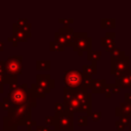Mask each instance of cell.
<instances>
[{"instance_id":"cell-20","label":"cell","mask_w":131,"mask_h":131,"mask_svg":"<svg viewBox=\"0 0 131 131\" xmlns=\"http://www.w3.org/2000/svg\"><path fill=\"white\" fill-rule=\"evenodd\" d=\"M54 39H55V42H56V43L62 45L63 47H70V46H72L71 43H70V41H69L62 34H60L59 32H56V33L54 34Z\"/></svg>"},{"instance_id":"cell-47","label":"cell","mask_w":131,"mask_h":131,"mask_svg":"<svg viewBox=\"0 0 131 131\" xmlns=\"http://www.w3.org/2000/svg\"><path fill=\"white\" fill-rule=\"evenodd\" d=\"M129 131H131V126H130V127H129Z\"/></svg>"},{"instance_id":"cell-25","label":"cell","mask_w":131,"mask_h":131,"mask_svg":"<svg viewBox=\"0 0 131 131\" xmlns=\"http://www.w3.org/2000/svg\"><path fill=\"white\" fill-rule=\"evenodd\" d=\"M75 98V94H74V89H70L64 87L63 89V100H69Z\"/></svg>"},{"instance_id":"cell-12","label":"cell","mask_w":131,"mask_h":131,"mask_svg":"<svg viewBox=\"0 0 131 131\" xmlns=\"http://www.w3.org/2000/svg\"><path fill=\"white\" fill-rule=\"evenodd\" d=\"M63 106H64V110H67L68 112L74 114V113H78L79 112V108H80V102L76 99V98H72V99H69V100H63Z\"/></svg>"},{"instance_id":"cell-16","label":"cell","mask_w":131,"mask_h":131,"mask_svg":"<svg viewBox=\"0 0 131 131\" xmlns=\"http://www.w3.org/2000/svg\"><path fill=\"white\" fill-rule=\"evenodd\" d=\"M17 127H18V125L16 124V122L14 120H12L10 117L5 116L3 118V128H4V130H8V131L16 130Z\"/></svg>"},{"instance_id":"cell-5","label":"cell","mask_w":131,"mask_h":131,"mask_svg":"<svg viewBox=\"0 0 131 131\" xmlns=\"http://www.w3.org/2000/svg\"><path fill=\"white\" fill-rule=\"evenodd\" d=\"M54 130H70L74 129V116L72 113L63 110L59 114L54 115Z\"/></svg>"},{"instance_id":"cell-37","label":"cell","mask_w":131,"mask_h":131,"mask_svg":"<svg viewBox=\"0 0 131 131\" xmlns=\"http://www.w3.org/2000/svg\"><path fill=\"white\" fill-rule=\"evenodd\" d=\"M115 125H116L117 130H119V131H121V130H123V129L126 128V125H124V124H123L122 122H120V121H116V122H115Z\"/></svg>"},{"instance_id":"cell-21","label":"cell","mask_w":131,"mask_h":131,"mask_svg":"<svg viewBox=\"0 0 131 131\" xmlns=\"http://www.w3.org/2000/svg\"><path fill=\"white\" fill-rule=\"evenodd\" d=\"M101 58V52L97 50H90L87 52V59L90 61H98Z\"/></svg>"},{"instance_id":"cell-32","label":"cell","mask_w":131,"mask_h":131,"mask_svg":"<svg viewBox=\"0 0 131 131\" xmlns=\"http://www.w3.org/2000/svg\"><path fill=\"white\" fill-rule=\"evenodd\" d=\"M58 21L61 25H63V27H70L69 25L72 24V23H74V19L73 18H59Z\"/></svg>"},{"instance_id":"cell-10","label":"cell","mask_w":131,"mask_h":131,"mask_svg":"<svg viewBox=\"0 0 131 131\" xmlns=\"http://www.w3.org/2000/svg\"><path fill=\"white\" fill-rule=\"evenodd\" d=\"M115 37H116V34L114 32H106V35L100 39L101 46L104 47L108 52L113 48H115Z\"/></svg>"},{"instance_id":"cell-9","label":"cell","mask_w":131,"mask_h":131,"mask_svg":"<svg viewBox=\"0 0 131 131\" xmlns=\"http://www.w3.org/2000/svg\"><path fill=\"white\" fill-rule=\"evenodd\" d=\"M74 94H75V98L80 102V103H91V99H92V94L90 92H88L86 89L80 88V89H74Z\"/></svg>"},{"instance_id":"cell-13","label":"cell","mask_w":131,"mask_h":131,"mask_svg":"<svg viewBox=\"0 0 131 131\" xmlns=\"http://www.w3.org/2000/svg\"><path fill=\"white\" fill-rule=\"evenodd\" d=\"M116 116L117 117H121V116H128L131 117V103H127V102H121L120 106H117L115 110Z\"/></svg>"},{"instance_id":"cell-36","label":"cell","mask_w":131,"mask_h":131,"mask_svg":"<svg viewBox=\"0 0 131 131\" xmlns=\"http://www.w3.org/2000/svg\"><path fill=\"white\" fill-rule=\"evenodd\" d=\"M129 118L130 117H128V116H121V117H119V121L122 122L124 125L128 126L129 125Z\"/></svg>"},{"instance_id":"cell-7","label":"cell","mask_w":131,"mask_h":131,"mask_svg":"<svg viewBox=\"0 0 131 131\" xmlns=\"http://www.w3.org/2000/svg\"><path fill=\"white\" fill-rule=\"evenodd\" d=\"M83 73L77 70H70L64 72V84L70 89H80L83 83Z\"/></svg>"},{"instance_id":"cell-40","label":"cell","mask_w":131,"mask_h":131,"mask_svg":"<svg viewBox=\"0 0 131 131\" xmlns=\"http://www.w3.org/2000/svg\"><path fill=\"white\" fill-rule=\"evenodd\" d=\"M124 98H125V102L131 103V93L130 92H126L124 94Z\"/></svg>"},{"instance_id":"cell-27","label":"cell","mask_w":131,"mask_h":131,"mask_svg":"<svg viewBox=\"0 0 131 131\" xmlns=\"http://www.w3.org/2000/svg\"><path fill=\"white\" fill-rule=\"evenodd\" d=\"M49 46H50V50L51 51H63V46L56 43L55 41H51L49 43Z\"/></svg>"},{"instance_id":"cell-2","label":"cell","mask_w":131,"mask_h":131,"mask_svg":"<svg viewBox=\"0 0 131 131\" xmlns=\"http://www.w3.org/2000/svg\"><path fill=\"white\" fill-rule=\"evenodd\" d=\"M32 106L29 103H25L17 106H12L8 111V117H10L12 120L16 122V124L19 126H28L32 122Z\"/></svg>"},{"instance_id":"cell-39","label":"cell","mask_w":131,"mask_h":131,"mask_svg":"<svg viewBox=\"0 0 131 131\" xmlns=\"http://www.w3.org/2000/svg\"><path fill=\"white\" fill-rule=\"evenodd\" d=\"M27 24H29V23H28V20H27L26 18H19V19L17 20V25H18L20 28H23V27L26 26Z\"/></svg>"},{"instance_id":"cell-28","label":"cell","mask_w":131,"mask_h":131,"mask_svg":"<svg viewBox=\"0 0 131 131\" xmlns=\"http://www.w3.org/2000/svg\"><path fill=\"white\" fill-rule=\"evenodd\" d=\"M0 106H1L2 108L6 110V111H9V110L12 107V105H11V103H10V101H9V99H8L7 97H5L2 102H0Z\"/></svg>"},{"instance_id":"cell-24","label":"cell","mask_w":131,"mask_h":131,"mask_svg":"<svg viewBox=\"0 0 131 131\" xmlns=\"http://www.w3.org/2000/svg\"><path fill=\"white\" fill-rule=\"evenodd\" d=\"M110 52H111V56H112V57H115V58H120V57H122V56L125 55V51L121 50L119 47L113 48Z\"/></svg>"},{"instance_id":"cell-19","label":"cell","mask_w":131,"mask_h":131,"mask_svg":"<svg viewBox=\"0 0 131 131\" xmlns=\"http://www.w3.org/2000/svg\"><path fill=\"white\" fill-rule=\"evenodd\" d=\"M82 73L86 76H92L96 74V62L92 61L90 64H84L82 67Z\"/></svg>"},{"instance_id":"cell-38","label":"cell","mask_w":131,"mask_h":131,"mask_svg":"<svg viewBox=\"0 0 131 131\" xmlns=\"http://www.w3.org/2000/svg\"><path fill=\"white\" fill-rule=\"evenodd\" d=\"M104 94H105V96L106 97H111L112 96V90H111V87H110V84L107 83V85H106V87H105V90H104V92H103Z\"/></svg>"},{"instance_id":"cell-41","label":"cell","mask_w":131,"mask_h":131,"mask_svg":"<svg viewBox=\"0 0 131 131\" xmlns=\"http://www.w3.org/2000/svg\"><path fill=\"white\" fill-rule=\"evenodd\" d=\"M7 40H8L9 42H11V43H12V45H13L14 47H16V46H17V40L15 39V37H13V36L11 37V36H10V37H8V38H7Z\"/></svg>"},{"instance_id":"cell-1","label":"cell","mask_w":131,"mask_h":131,"mask_svg":"<svg viewBox=\"0 0 131 131\" xmlns=\"http://www.w3.org/2000/svg\"><path fill=\"white\" fill-rule=\"evenodd\" d=\"M7 98L9 99L12 106L21 105L25 103H29L32 107L36 106V97L33 94L31 88H28L26 83L18 85L14 89H9Z\"/></svg>"},{"instance_id":"cell-14","label":"cell","mask_w":131,"mask_h":131,"mask_svg":"<svg viewBox=\"0 0 131 131\" xmlns=\"http://www.w3.org/2000/svg\"><path fill=\"white\" fill-rule=\"evenodd\" d=\"M106 85H107V82L105 79H96V80H94L91 91H92V93H102V92H104Z\"/></svg>"},{"instance_id":"cell-23","label":"cell","mask_w":131,"mask_h":131,"mask_svg":"<svg viewBox=\"0 0 131 131\" xmlns=\"http://www.w3.org/2000/svg\"><path fill=\"white\" fill-rule=\"evenodd\" d=\"M36 69L39 71H48L50 69V61L49 60H37L36 61Z\"/></svg>"},{"instance_id":"cell-42","label":"cell","mask_w":131,"mask_h":131,"mask_svg":"<svg viewBox=\"0 0 131 131\" xmlns=\"http://www.w3.org/2000/svg\"><path fill=\"white\" fill-rule=\"evenodd\" d=\"M0 74H5V61L0 60Z\"/></svg>"},{"instance_id":"cell-8","label":"cell","mask_w":131,"mask_h":131,"mask_svg":"<svg viewBox=\"0 0 131 131\" xmlns=\"http://www.w3.org/2000/svg\"><path fill=\"white\" fill-rule=\"evenodd\" d=\"M54 79H51L48 74L46 75H36V84L39 85L41 88L50 92L51 89L54 88Z\"/></svg>"},{"instance_id":"cell-44","label":"cell","mask_w":131,"mask_h":131,"mask_svg":"<svg viewBox=\"0 0 131 131\" xmlns=\"http://www.w3.org/2000/svg\"><path fill=\"white\" fill-rule=\"evenodd\" d=\"M27 131H35V129H33V128H31L30 126H27Z\"/></svg>"},{"instance_id":"cell-33","label":"cell","mask_w":131,"mask_h":131,"mask_svg":"<svg viewBox=\"0 0 131 131\" xmlns=\"http://www.w3.org/2000/svg\"><path fill=\"white\" fill-rule=\"evenodd\" d=\"M45 123L49 127H54V116H47V117H45Z\"/></svg>"},{"instance_id":"cell-29","label":"cell","mask_w":131,"mask_h":131,"mask_svg":"<svg viewBox=\"0 0 131 131\" xmlns=\"http://www.w3.org/2000/svg\"><path fill=\"white\" fill-rule=\"evenodd\" d=\"M88 118L87 116H80L78 118V126H87Z\"/></svg>"},{"instance_id":"cell-30","label":"cell","mask_w":131,"mask_h":131,"mask_svg":"<svg viewBox=\"0 0 131 131\" xmlns=\"http://www.w3.org/2000/svg\"><path fill=\"white\" fill-rule=\"evenodd\" d=\"M64 110L63 103L61 102H55L54 103V114H59Z\"/></svg>"},{"instance_id":"cell-3","label":"cell","mask_w":131,"mask_h":131,"mask_svg":"<svg viewBox=\"0 0 131 131\" xmlns=\"http://www.w3.org/2000/svg\"><path fill=\"white\" fill-rule=\"evenodd\" d=\"M73 42H74V51L78 52L80 56H82L84 51H90L91 45H92V38L87 35L85 32H79L74 33L73 36Z\"/></svg>"},{"instance_id":"cell-45","label":"cell","mask_w":131,"mask_h":131,"mask_svg":"<svg viewBox=\"0 0 131 131\" xmlns=\"http://www.w3.org/2000/svg\"><path fill=\"white\" fill-rule=\"evenodd\" d=\"M3 91H4V89H3V85L0 84V93H3Z\"/></svg>"},{"instance_id":"cell-6","label":"cell","mask_w":131,"mask_h":131,"mask_svg":"<svg viewBox=\"0 0 131 131\" xmlns=\"http://www.w3.org/2000/svg\"><path fill=\"white\" fill-rule=\"evenodd\" d=\"M129 60L130 57L128 55H124L120 58L111 57V73L114 74L116 78L126 75L129 72Z\"/></svg>"},{"instance_id":"cell-15","label":"cell","mask_w":131,"mask_h":131,"mask_svg":"<svg viewBox=\"0 0 131 131\" xmlns=\"http://www.w3.org/2000/svg\"><path fill=\"white\" fill-rule=\"evenodd\" d=\"M31 90H32V92H33V94L35 95L36 98H38V97H39V98H43V97L46 96L47 93H49V91H47V90L41 88V87H40L39 85H37L36 83H33V84L31 85Z\"/></svg>"},{"instance_id":"cell-46","label":"cell","mask_w":131,"mask_h":131,"mask_svg":"<svg viewBox=\"0 0 131 131\" xmlns=\"http://www.w3.org/2000/svg\"><path fill=\"white\" fill-rule=\"evenodd\" d=\"M127 76H128V77H129V79L131 80V70H129V72L127 73Z\"/></svg>"},{"instance_id":"cell-17","label":"cell","mask_w":131,"mask_h":131,"mask_svg":"<svg viewBox=\"0 0 131 131\" xmlns=\"http://www.w3.org/2000/svg\"><path fill=\"white\" fill-rule=\"evenodd\" d=\"M121 89L122 88H131V80L129 79V77L126 75L120 77V78H116V82H115Z\"/></svg>"},{"instance_id":"cell-26","label":"cell","mask_w":131,"mask_h":131,"mask_svg":"<svg viewBox=\"0 0 131 131\" xmlns=\"http://www.w3.org/2000/svg\"><path fill=\"white\" fill-rule=\"evenodd\" d=\"M79 112H86L87 116H90L91 115V103H81L80 104V108H79Z\"/></svg>"},{"instance_id":"cell-43","label":"cell","mask_w":131,"mask_h":131,"mask_svg":"<svg viewBox=\"0 0 131 131\" xmlns=\"http://www.w3.org/2000/svg\"><path fill=\"white\" fill-rule=\"evenodd\" d=\"M3 49H4V44L3 42H0V51H3Z\"/></svg>"},{"instance_id":"cell-34","label":"cell","mask_w":131,"mask_h":131,"mask_svg":"<svg viewBox=\"0 0 131 131\" xmlns=\"http://www.w3.org/2000/svg\"><path fill=\"white\" fill-rule=\"evenodd\" d=\"M110 87H111V90H112V93H119L121 91V88L116 84V83H113V84H110Z\"/></svg>"},{"instance_id":"cell-11","label":"cell","mask_w":131,"mask_h":131,"mask_svg":"<svg viewBox=\"0 0 131 131\" xmlns=\"http://www.w3.org/2000/svg\"><path fill=\"white\" fill-rule=\"evenodd\" d=\"M12 30H13V37H15V39H16L17 41L26 42V41L28 40V38L30 37V36L28 35V33L25 32V31L17 25V23L13 24Z\"/></svg>"},{"instance_id":"cell-35","label":"cell","mask_w":131,"mask_h":131,"mask_svg":"<svg viewBox=\"0 0 131 131\" xmlns=\"http://www.w3.org/2000/svg\"><path fill=\"white\" fill-rule=\"evenodd\" d=\"M35 131H54V129H51V128L45 127V126H41V125H37L35 128Z\"/></svg>"},{"instance_id":"cell-22","label":"cell","mask_w":131,"mask_h":131,"mask_svg":"<svg viewBox=\"0 0 131 131\" xmlns=\"http://www.w3.org/2000/svg\"><path fill=\"white\" fill-rule=\"evenodd\" d=\"M101 28H115L116 26V19L115 18H101L100 20Z\"/></svg>"},{"instance_id":"cell-31","label":"cell","mask_w":131,"mask_h":131,"mask_svg":"<svg viewBox=\"0 0 131 131\" xmlns=\"http://www.w3.org/2000/svg\"><path fill=\"white\" fill-rule=\"evenodd\" d=\"M101 113L100 112H94V113H91V115H90V117H91V119L94 121V122H98V121H100V119H101Z\"/></svg>"},{"instance_id":"cell-18","label":"cell","mask_w":131,"mask_h":131,"mask_svg":"<svg viewBox=\"0 0 131 131\" xmlns=\"http://www.w3.org/2000/svg\"><path fill=\"white\" fill-rule=\"evenodd\" d=\"M60 34H62L69 41H70V43H71V45H72V47L74 46V42H73V36H74V29L73 28H70V27H62V28H60L59 29V31H58Z\"/></svg>"},{"instance_id":"cell-4","label":"cell","mask_w":131,"mask_h":131,"mask_svg":"<svg viewBox=\"0 0 131 131\" xmlns=\"http://www.w3.org/2000/svg\"><path fill=\"white\" fill-rule=\"evenodd\" d=\"M23 73V56H10L5 60V75L13 80H17V76Z\"/></svg>"}]
</instances>
